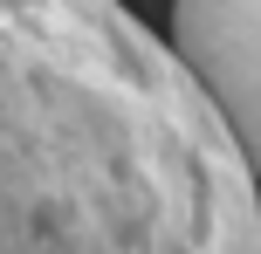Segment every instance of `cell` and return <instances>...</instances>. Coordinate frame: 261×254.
I'll use <instances>...</instances> for the list:
<instances>
[{
    "mask_svg": "<svg viewBox=\"0 0 261 254\" xmlns=\"http://www.w3.org/2000/svg\"><path fill=\"white\" fill-rule=\"evenodd\" d=\"M0 254H261V186L124 0H0Z\"/></svg>",
    "mask_w": 261,
    "mask_h": 254,
    "instance_id": "6da1fadb",
    "label": "cell"
},
{
    "mask_svg": "<svg viewBox=\"0 0 261 254\" xmlns=\"http://www.w3.org/2000/svg\"><path fill=\"white\" fill-rule=\"evenodd\" d=\"M158 41L261 186V0H172Z\"/></svg>",
    "mask_w": 261,
    "mask_h": 254,
    "instance_id": "7a4b0ae2",
    "label": "cell"
}]
</instances>
